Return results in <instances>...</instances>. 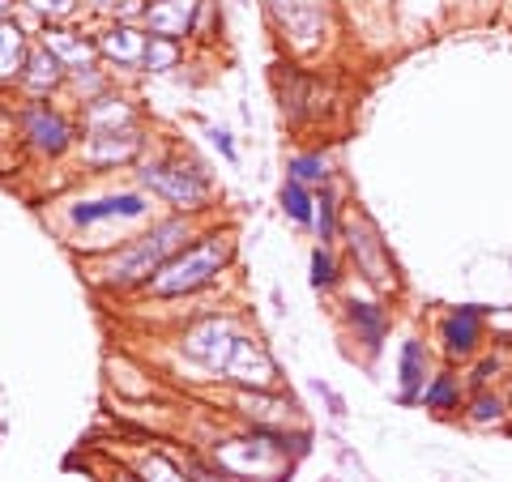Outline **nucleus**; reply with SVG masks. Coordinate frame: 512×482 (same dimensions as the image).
<instances>
[{"mask_svg": "<svg viewBox=\"0 0 512 482\" xmlns=\"http://www.w3.org/2000/svg\"><path fill=\"white\" fill-rule=\"evenodd\" d=\"M146 35H137L133 26H120V30H107V35L99 39V52L120 60V64H141L146 60Z\"/></svg>", "mask_w": 512, "mask_h": 482, "instance_id": "obj_14", "label": "nucleus"}, {"mask_svg": "<svg viewBox=\"0 0 512 482\" xmlns=\"http://www.w3.org/2000/svg\"><path fill=\"white\" fill-rule=\"evenodd\" d=\"M60 69H64V64L56 60L52 47H39V52L26 60V86L30 90H52L60 82Z\"/></svg>", "mask_w": 512, "mask_h": 482, "instance_id": "obj_20", "label": "nucleus"}, {"mask_svg": "<svg viewBox=\"0 0 512 482\" xmlns=\"http://www.w3.org/2000/svg\"><path fill=\"white\" fill-rule=\"evenodd\" d=\"M244 410H248L265 431L291 423V410H286V401H278V397H244Z\"/></svg>", "mask_w": 512, "mask_h": 482, "instance_id": "obj_22", "label": "nucleus"}, {"mask_svg": "<svg viewBox=\"0 0 512 482\" xmlns=\"http://www.w3.org/2000/svg\"><path fill=\"white\" fill-rule=\"evenodd\" d=\"M150 205L137 197V192H124V197H107V201H90V205H73V222L77 227H90V222H107V218H141Z\"/></svg>", "mask_w": 512, "mask_h": 482, "instance_id": "obj_12", "label": "nucleus"}, {"mask_svg": "<svg viewBox=\"0 0 512 482\" xmlns=\"http://www.w3.org/2000/svg\"><path fill=\"white\" fill-rule=\"evenodd\" d=\"M282 210L291 214L299 227H308V222H312V210H316V197L308 192V184L286 180V188H282Z\"/></svg>", "mask_w": 512, "mask_h": 482, "instance_id": "obj_23", "label": "nucleus"}, {"mask_svg": "<svg viewBox=\"0 0 512 482\" xmlns=\"http://www.w3.org/2000/svg\"><path fill=\"white\" fill-rule=\"evenodd\" d=\"M423 406H427V410H436V414L457 410V406H461V380H457L453 372L431 376V380H427V389H423Z\"/></svg>", "mask_w": 512, "mask_h": 482, "instance_id": "obj_18", "label": "nucleus"}, {"mask_svg": "<svg viewBox=\"0 0 512 482\" xmlns=\"http://www.w3.org/2000/svg\"><path fill=\"white\" fill-rule=\"evenodd\" d=\"M175 56H180V52H175V39H163V35H154V43L146 47V64H150V69H171Z\"/></svg>", "mask_w": 512, "mask_h": 482, "instance_id": "obj_28", "label": "nucleus"}, {"mask_svg": "<svg viewBox=\"0 0 512 482\" xmlns=\"http://www.w3.org/2000/svg\"><path fill=\"white\" fill-rule=\"evenodd\" d=\"M26 69V35L18 22H5L0 18V82L13 73Z\"/></svg>", "mask_w": 512, "mask_h": 482, "instance_id": "obj_15", "label": "nucleus"}, {"mask_svg": "<svg viewBox=\"0 0 512 482\" xmlns=\"http://www.w3.org/2000/svg\"><path fill=\"white\" fill-rule=\"evenodd\" d=\"M397 380H402V406H414L427 389V346L419 337L402 342V355H397Z\"/></svg>", "mask_w": 512, "mask_h": 482, "instance_id": "obj_10", "label": "nucleus"}, {"mask_svg": "<svg viewBox=\"0 0 512 482\" xmlns=\"http://www.w3.org/2000/svg\"><path fill=\"white\" fill-rule=\"evenodd\" d=\"M483 333H487V308L483 303H461V308H453L440 320V342H444V355L453 363L478 355Z\"/></svg>", "mask_w": 512, "mask_h": 482, "instance_id": "obj_4", "label": "nucleus"}, {"mask_svg": "<svg viewBox=\"0 0 512 482\" xmlns=\"http://www.w3.org/2000/svg\"><path fill=\"white\" fill-rule=\"evenodd\" d=\"M184 235H188L184 222H167V227H158L154 235L137 239V244H128L103 273H107L111 282H137V278H146V273H158V269L167 265V256L184 244Z\"/></svg>", "mask_w": 512, "mask_h": 482, "instance_id": "obj_2", "label": "nucleus"}, {"mask_svg": "<svg viewBox=\"0 0 512 482\" xmlns=\"http://www.w3.org/2000/svg\"><path fill=\"white\" fill-rule=\"evenodd\" d=\"M235 342H239V337L231 333L227 320H201L197 329H188V337H184V350H188V355L197 359V363L214 367V372H227Z\"/></svg>", "mask_w": 512, "mask_h": 482, "instance_id": "obj_6", "label": "nucleus"}, {"mask_svg": "<svg viewBox=\"0 0 512 482\" xmlns=\"http://www.w3.org/2000/svg\"><path fill=\"white\" fill-rule=\"evenodd\" d=\"M210 137H214V146H218V150H222V154H227V158H231V163H235V146H231V137H227V133H222V128H214V133H210Z\"/></svg>", "mask_w": 512, "mask_h": 482, "instance_id": "obj_32", "label": "nucleus"}, {"mask_svg": "<svg viewBox=\"0 0 512 482\" xmlns=\"http://www.w3.org/2000/svg\"><path fill=\"white\" fill-rule=\"evenodd\" d=\"M312 222H316V235L329 239L338 235V201H333V192L325 188V192H316V210H312Z\"/></svg>", "mask_w": 512, "mask_h": 482, "instance_id": "obj_24", "label": "nucleus"}, {"mask_svg": "<svg viewBox=\"0 0 512 482\" xmlns=\"http://www.w3.org/2000/svg\"><path fill=\"white\" fill-rule=\"evenodd\" d=\"M338 282V265H333V256L325 248H316L312 252V286L316 291H325V286Z\"/></svg>", "mask_w": 512, "mask_h": 482, "instance_id": "obj_26", "label": "nucleus"}, {"mask_svg": "<svg viewBox=\"0 0 512 482\" xmlns=\"http://www.w3.org/2000/svg\"><path fill=\"white\" fill-rule=\"evenodd\" d=\"M137 146L141 141L133 137V133H94V141L86 146V163H94V167H107V163H124V158H133L137 154Z\"/></svg>", "mask_w": 512, "mask_h": 482, "instance_id": "obj_13", "label": "nucleus"}, {"mask_svg": "<svg viewBox=\"0 0 512 482\" xmlns=\"http://www.w3.org/2000/svg\"><path fill=\"white\" fill-rule=\"evenodd\" d=\"M269 13L286 30V39H295V47H316L325 35V0H265Z\"/></svg>", "mask_w": 512, "mask_h": 482, "instance_id": "obj_5", "label": "nucleus"}, {"mask_svg": "<svg viewBox=\"0 0 512 482\" xmlns=\"http://www.w3.org/2000/svg\"><path fill=\"white\" fill-rule=\"evenodd\" d=\"M141 180H146L154 192H163L167 201L175 205H201L205 201V180L197 171H188V167H150V171H141Z\"/></svg>", "mask_w": 512, "mask_h": 482, "instance_id": "obj_8", "label": "nucleus"}, {"mask_svg": "<svg viewBox=\"0 0 512 482\" xmlns=\"http://www.w3.org/2000/svg\"><path fill=\"white\" fill-rule=\"evenodd\" d=\"M197 5L201 0H154V5L146 9V22H150L154 35L180 39V35H188L192 18H197Z\"/></svg>", "mask_w": 512, "mask_h": 482, "instance_id": "obj_11", "label": "nucleus"}, {"mask_svg": "<svg viewBox=\"0 0 512 482\" xmlns=\"http://www.w3.org/2000/svg\"><path fill=\"white\" fill-rule=\"evenodd\" d=\"M350 320H355L359 337L372 350L384 342V329H389V316H384V308H376V303H350Z\"/></svg>", "mask_w": 512, "mask_h": 482, "instance_id": "obj_19", "label": "nucleus"}, {"mask_svg": "<svg viewBox=\"0 0 512 482\" xmlns=\"http://www.w3.org/2000/svg\"><path fill=\"white\" fill-rule=\"evenodd\" d=\"M495 372H500V359H483V363H478V372H474V384H478V389H487Z\"/></svg>", "mask_w": 512, "mask_h": 482, "instance_id": "obj_31", "label": "nucleus"}, {"mask_svg": "<svg viewBox=\"0 0 512 482\" xmlns=\"http://www.w3.org/2000/svg\"><path fill=\"white\" fill-rule=\"evenodd\" d=\"M120 120H128V107L111 103V99L90 107V128H94V133H103V124H120Z\"/></svg>", "mask_w": 512, "mask_h": 482, "instance_id": "obj_27", "label": "nucleus"}, {"mask_svg": "<svg viewBox=\"0 0 512 482\" xmlns=\"http://www.w3.org/2000/svg\"><path fill=\"white\" fill-rule=\"evenodd\" d=\"M286 171H291V180H299V184H325L329 180V167L320 154H299V158H291Z\"/></svg>", "mask_w": 512, "mask_h": 482, "instance_id": "obj_25", "label": "nucleus"}, {"mask_svg": "<svg viewBox=\"0 0 512 482\" xmlns=\"http://www.w3.org/2000/svg\"><path fill=\"white\" fill-rule=\"evenodd\" d=\"M5 5H9V0H0V13H5Z\"/></svg>", "mask_w": 512, "mask_h": 482, "instance_id": "obj_33", "label": "nucleus"}, {"mask_svg": "<svg viewBox=\"0 0 512 482\" xmlns=\"http://www.w3.org/2000/svg\"><path fill=\"white\" fill-rule=\"evenodd\" d=\"M141 482H184V478L167 457H150L146 470H141Z\"/></svg>", "mask_w": 512, "mask_h": 482, "instance_id": "obj_29", "label": "nucleus"}, {"mask_svg": "<svg viewBox=\"0 0 512 482\" xmlns=\"http://www.w3.org/2000/svg\"><path fill=\"white\" fill-rule=\"evenodd\" d=\"M218 457L235 474H261V470H274V465H278V444L265 431L261 440H235L227 448H218Z\"/></svg>", "mask_w": 512, "mask_h": 482, "instance_id": "obj_9", "label": "nucleus"}, {"mask_svg": "<svg viewBox=\"0 0 512 482\" xmlns=\"http://www.w3.org/2000/svg\"><path fill=\"white\" fill-rule=\"evenodd\" d=\"M222 261H227V244H222L218 235H210V239H201L197 248L171 256V261L150 278V286L158 295H188V291H197V286L210 282L222 269Z\"/></svg>", "mask_w": 512, "mask_h": 482, "instance_id": "obj_1", "label": "nucleus"}, {"mask_svg": "<svg viewBox=\"0 0 512 482\" xmlns=\"http://www.w3.org/2000/svg\"><path fill=\"white\" fill-rule=\"evenodd\" d=\"M504 414H508V406H504V397H500V393L478 389V393L470 397L466 419H470L474 427H491V423H504Z\"/></svg>", "mask_w": 512, "mask_h": 482, "instance_id": "obj_21", "label": "nucleus"}, {"mask_svg": "<svg viewBox=\"0 0 512 482\" xmlns=\"http://www.w3.org/2000/svg\"><path fill=\"white\" fill-rule=\"evenodd\" d=\"M30 9L43 18H64V13H73V0H30Z\"/></svg>", "mask_w": 512, "mask_h": 482, "instance_id": "obj_30", "label": "nucleus"}, {"mask_svg": "<svg viewBox=\"0 0 512 482\" xmlns=\"http://www.w3.org/2000/svg\"><path fill=\"white\" fill-rule=\"evenodd\" d=\"M346 244H350V256H355L359 273L380 291H389L397 286V273H393V261H389V248H384V239L372 231V222H350L346 227Z\"/></svg>", "mask_w": 512, "mask_h": 482, "instance_id": "obj_3", "label": "nucleus"}, {"mask_svg": "<svg viewBox=\"0 0 512 482\" xmlns=\"http://www.w3.org/2000/svg\"><path fill=\"white\" fill-rule=\"evenodd\" d=\"M26 133L35 137L43 150H52V154L64 150V141H69V128H64V120L52 116L47 107H35V111H30V116H26Z\"/></svg>", "mask_w": 512, "mask_h": 482, "instance_id": "obj_16", "label": "nucleus"}, {"mask_svg": "<svg viewBox=\"0 0 512 482\" xmlns=\"http://www.w3.org/2000/svg\"><path fill=\"white\" fill-rule=\"evenodd\" d=\"M43 47H52L56 60H60V64H69V69H90V60H94V47L82 43V39H73L69 30H47V35H43Z\"/></svg>", "mask_w": 512, "mask_h": 482, "instance_id": "obj_17", "label": "nucleus"}, {"mask_svg": "<svg viewBox=\"0 0 512 482\" xmlns=\"http://www.w3.org/2000/svg\"><path fill=\"white\" fill-rule=\"evenodd\" d=\"M227 376H231L235 384H244V389L265 393L269 384H274L278 367H274V359H269V355H265V350L256 346V342H248V337H239V342H235V350H231Z\"/></svg>", "mask_w": 512, "mask_h": 482, "instance_id": "obj_7", "label": "nucleus"}]
</instances>
